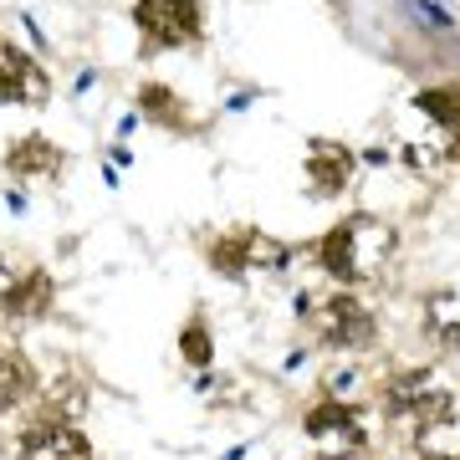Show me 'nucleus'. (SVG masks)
I'll return each mask as SVG.
<instances>
[{
    "label": "nucleus",
    "instance_id": "1",
    "mask_svg": "<svg viewBox=\"0 0 460 460\" xmlns=\"http://www.w3.org/2000/svg\"><path fill=\"white\" fill-rule=\"evenodd\" d=\"M389 256H394V226H384L378 215H348V220H338L323 235V246H317L323 271L348 281V287L378 277L389 266Z\"/></svg>",
    "mask_w": 460,
    "mask_h": 460
},
{
    "label": "nucleus",
    "instance_id": "2",
    "mask_svg": "<svg viewBox=\"0 0 460 460\" xmlns=\"http://www.w3.org/2000/svg\"><path fill=\"white\" fill-rule=\"evenodd\" d=\"M133 26H138L148 51L195 47L205 36V5L199 0H138L133 5Z\"/></svg>",
    "mask_w": 460,
    "mask_h": 460
},
{
    "label": "nucleus",
    "instance_id": "3",
    "mask_svg": "<svg viewBox=\"0 0 460 460\" xmlns=\"http://www.w3.org/2000/svg\"><path fill=\"white\" fill-rule=\"evenodd\" d=\"M389 414L394 420H410L414 435L440 420H456V399L450 389L440 384L435 368H410V374H394L389 378Z\"/></svg>",
    "mask_w": 460,
    "mask_h": 460
},
{
    "label": "nucleus",
    "instance_id": "4",
    "mask_svg": "<svg viewBox=\"0 0 460 460\" xmlns=\"http://www.w3.org/2000/svg\"><path fill=\"white\" fill-rule=\"evenodd\" d=\"M313 328L328 348H368L374 332H378L374 317H368V307H363L358 296H348V292H338V296H328L323 307H313Z\"/></svg>",
    "mask_w": 460,
    "mask_h": 460
},
{
    "label": "nucleus",
    "instance_id": "5",
    "mask_svg": "<svg viewBox=\"0 0 460 460\" xmlns=\"http://www.w3.org/2000/svg\"><path fill=\"white\" fill-rule=\"evenodd\" d=\"M21 460H93V445L66 420H36L21 435Z\"/></svg>",
    "mask_w": 460,
    "mask_h": 460
},
{
    "label": "nucleus",
    "instance_id": "6",
    "mask_svg": "<svg viewBox=\"0 0 460 460\" xmlns=\"http://www.w3.org/2000/svg\"><path fill=\"white\" fill-rule=\"evenodd\" d=\"M353 169H358V159H353V148L338 144V138H313L307 144V184H313V195H343L348 184H353Z\"/></svg>",
    "mask_w": 460,
    "mask_h": 460
},
{
    "label": "nucleus",
    "instance_id": "7",
    "mask_svg": "<svg viewBox=\"0 0 460 460\" xmlns=\"http://www.w3.org/2000/svg\"><path fill=\"white\" fill-rule=\"evenodd\" d=\"M47 93H51L47 72L21 47L0 41V102H26V108H36V102H47Z\"/></svg>",
    "mask_w": 460,
    "mask_h": 460
},
{
    "label": "nucleus",
    "instance_id": "8",
    "mask_svg": "<svg viewBox=\"0 0 460 460\" xmlns=\"http://www.w3.org/2000/svg\"><path fill=\"white\" fill-rule=\"evenodd\" d=\"M307 435L317 445H328V456H343V450H358L363 445V414L338 404V399H323L313 414H307Z\"/></svg>",
    "mask_w": 460,
    "mask_h": 460
},
{
    "label": "nucleus",
    "instance_id": "9",
    "mask_svg": "<svg viewBox=\"0 0 460 460\" xmlns=\"http://www.w3.org/2000/svg\"><path fill=\"white\" fill-rule=\"evenodd\" d=\"M281 256H287V251L261 241L256 230H235V235H226V241L215 246V266H220V271H235V277H246L256 266H281Z\"/></svg>",
    "mask_w": 460,
    "mask_h": 460
},
{
    "label": "nucleus",
    "instance_id": "10",
    "mask_svg": "<svg viewBox=\"0 0 460 460\" xmlns=\"http://www.w3.org/2000/svg\"><path fill=\"white\" fill-rule=\"evenodd\" d=\"M414 108L435 123L445 154H450V159H460V87H425V93L414 98Z\"/></svg>",
    "mask_w": 460,
    "mask_h": 460
},
{
    "label": "nucleus",
    "instance_id": "11",
    "mask_svg": "<svg viewBox=\"0 0 460 460\" xmlns=\"http://www.w3.org/2000/svg\"><path fill=\"white\" fill-rule=\"evenodd\" d=\"M5 169H11V174H21V180H41V174H47V180H57V174H62V148L47 144L41 133H31V138H21V144L5 154Z\"/></svg>",
    "mask_w": 460,
    "mask_h": 460
},
{
    "label": "nucleus",
    "instance_id": "12",
    "mask_svg": "<svg viewBox=\"0 0 460 460\" xmlns=\"http://www.w3.org/2000/svg\"><path fill=\"white\" fill-rule=\"evenodd\" d=\"M0 307L5 313H21V317H36L51 307V281L41 277V271H31L26 281H16V287H5L0 292Z\"/></svg>",
    "mask_w": 460,
    "mask_h": 460
},
{
    "label": "nucleus",
    "instance_id": "13",
    "mask_svg": "<svg viewBox=\"0 0 460 460\" xmlns=\"http://www.w3.org/2000/svg\"><path fill=\"white\" fill-rule=\"evenodd\" d=\"M425 328L429 338H440L445 348H460V296L456 292H435L425 302Z\"/></svg>",
    "mask_w": 460,
    "mask_h": 460
},
{
    "label": "nucleus",
    "instance_id": "14",
    "mask_svg": "<svg viewBox=\"0 0 460 460\" xmlns=\"http://www.w3.org/2000/svg\"><path fill=\"white\" fill-rule=\"evenodd\" d=\"M31 363L11 353V348H0V410H16L21 399L31 394Z\"/></svg>",
    "mask_w": 460,
    "mask_h": 460
},
{
    "label": "nucleus",
    "instance_id": "15",
    "mask_svg": "<svg viewBox=\"0 0 460 460\" xmlns=\"http://www.w3.org/2000/svg\"><path fill=\"white\" fill-rule=\"evenodd\" d=\"M184 358H190V363H195V368H205V363H210V332H205V328H199V323H195V328H184Z\"/></svg>",
    "mask_w": 460,
    "mask_h": 460
},
{
    "label": "nucleus",
    "instance_id": "16",
    "mask_svg": "<svg viewBox=\"0 0 460 460\" xmlns=\"http://www.w3.org/2000/svg\"><path fill=\"white\" fill-rule=\"evenodd\" d=\"M144 113H148V118H174V87L148 83V87H144Z\"/></svg>",
    "mask_w": 460,
    "mask_h": 460
}]
</instances>
